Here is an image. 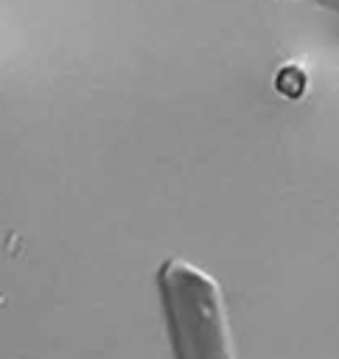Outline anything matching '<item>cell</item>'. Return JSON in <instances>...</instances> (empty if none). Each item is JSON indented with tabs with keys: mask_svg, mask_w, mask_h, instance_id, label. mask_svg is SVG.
I'll return each mask as SVG.
<instances>
[{
	"mask_svg": "<svg viewBox=\"0 0 339 359\" xmlns=\"http://www.w3.org/2000/svg\"><path fill=\"white\" fill-rule=\"evenodd\" d=\"M157 283L177 359H235L219 283L205 269L168 258Z\"/></svg>",
	"mask_w": 339,
	"mask_h": 359,
	"instance_id": "obj_1",
	"label": "cell"
}]
</instances>
